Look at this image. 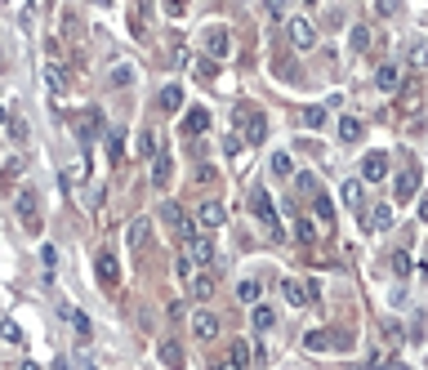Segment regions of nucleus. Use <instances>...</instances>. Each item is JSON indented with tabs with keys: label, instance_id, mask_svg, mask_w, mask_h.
Listing matches in <instances>:
<instances>
[{
	"label": "nucleus",
	"instance_id": "nucleus-50",
	"mask_svg": "<svg viewBox=\"0 0 428 370\" xmlns=\"http://www.w3.org/2000/svg\"><path fill=\"white\" fill-rule=\"evenodd\" d=\"M165 14H170V18H183V14H188V5H179V0H170V5H165Z\"/></svg>",
	"mask_w": 428,
	"mask_h": 370
},
{
	"label": "nucleus",
	"instance_id": "nucleus-23",
	"mask_svg": "<svg viewBox=\"0 0 428 370\" xmlns=\"http://www.w3.org/2000/svg\"><path fill=\"white\" fill-rule=\"evenodd\" d=\"M170 179H174V161H170V152H161L152 161V188H170Z\"/></svg>",
	"mask_w": 428,
	"mask_h": 370
},
{
	"label": "nucleus",
	"instance_id": "nucleus-41",
	"mask_svg": "<svg viewBox=\"0 0 428 370\" xmlns=\"http://www.w3.org/2000/svg\"><path fill=\"white\" fill-rule=\"evenodd\" d=\"M388 263H393V273H397V277H406V273H410V254H406V250H393V254H388Z\"/></svg>",
	"mask_w": 428,
	"mask_h": 370
},
{
	"label": "nucleus",
	"instance_id": "nucleus-52",
	"mask_svg": "<svg viewBox=\"0 0 428 370\" xmlns=\"http://www.w3.org/2000/svg\"><path fill=\"white\" fill-rule=\"evenodd\" d=\"M214 370H241V366L232 362V357H219V362H214Z\"/></svg>",
	"mask_w": 428,
	"mask_h": 370
},
{
	"label": "nucleus",
	"instance_id": "nucleus-21",
	"mask_svg": "<svg viewBox=\"0 0 428 370\" xmlns=\"http://www.w3.org/2000/svg\"><path fill=\"white\" fill-rule=\"evenodd\" d=\"M250 326H254V335H268V330L277 326V308L254 303V308H250Z\"/></svg>",
	"mask_w": 428,
	"mask_h": 370
},
{
	"label": "nucleus",
	"instance_id": "nucleus-33",
	"mask_svg": "<svg viewBox=\"0 0 428 370\" xmlns=\"http://www.w3.org/2000/svg\"><path fill=\"white\" fill-rule=\"evenodd\" d=\"M299 125H303V130H322V125H326V107H317V103L303 107V112H299Z\"/></svg>",
	"mask_w": 428,
	"mask_h": 370
},
{
	"label": "nucleus",
	"instance_id": "nucleus-17",
	"mask_svg": "<svg viewBox=\"0 0 428 370\" xmlns=\"http://www.w3.org/2000/svg\"><path fill=\"white\" fill-rule=\"evenodd\" d=\"M281 299H286L290 308H303V303H312V299H308V281H295V277H286V281H281Z\"/></svg>",
	"mask_w": 428,
	"mask_h": 370
},
{
	"label": "nucleus",
	"instance_id": "nucleus-44",
	"mask_svg": "<svg viewBox=\"0 0 428 370\" xmlns=\"http://www.w3.org/2000/svg\"><path fill=\"white\" fill-rule=\"evenodd\" d=\"M384 339H388V343H397V348H401V339H406V335H401V322H384Z\"/></svg>",
	"mask_w": 428,
	"mask_h": 370
},
{
	"label": "nucleus",
	"instance_id": "nucleus-1",
	"mask_svg": "<svg viewBox=\"0 0 428 370\" xmlns=\"http://www.w3.org/2000/svg\"><path fill=\"white\" fill-rule=\"evenodd\" d=\"M232 121H237V130H241V143H250V147H259L268 139V116L259 112V107H250V103H241L237 112H232Z\"/></svg>",
	"mask_w": 428,
	"mask_h": 370
},
{
	"label": "nucleus",
	"instance_id": "nucleus-20",
	"mask_svg": "<svg viewBox=\"0 0 428 370\" xmlns=\"http://www.w3.org/2000/svg\"><path fill=\"white\" fill-rule=\"evenodd\" d=\"M156 357H161V366H165V370H183V362H188V357H183V343H179V339H161Z\"/></svg>",
	"mask_w": 428,
	"mask_h": 370
},
{
	"label": "nucleus",
	"instance_id": "nucleus-47",
	"mask_svg": "<svg viewBox=\"0 0 428 370\" xmlns=\"http://www.w3.org/2000/svg\"><path fill=\"white\" fill-rule=\"evenodd\" d=\"M0 335H5L9 343H22V330H18L14 322H0Z\"/></svg>",
	"mask_w": 428,
	"mask_h": 370
},
{
	"label": "nucleus",
	"instance_id": "nucleus-12",
	"mask_svg": "<svg viewBox=\"0 0 428 370\" xmlns=\"http://www.w3.org/2000/svg\"><path fill=\"white\" fill-rule=\"evenodd\" d=\"M388 179V156L384 152H366L361 156V183H384Z\"/></svg>",
	"mask_w": 428,
	"mask_h": 370
},
{
	"label": "nucleus",
	"instance_id": "nucleus-11",
	"mask_svg": "<svg viewBox=\"0 0 428 370\" xmlns=\"http://www.w3.org/2000/svg\"><path fill=\"white\" fill-rule=\"evenodd\" d=\"M94 273H99V286L112 290L116 281H120V263H116V254H112V250H99V259H94Z\"/></svg>",
	"mask_w": 428,
	"mask_h": 370
},
{
	"label": "nucleus",
	"instance_id": "nucleus-53",
	"mask_svg": "<svg viewBox=\"0 0 428 370\" xmlns=\"http://www.w3.org/2000/svg\"><path fill=\"white\" fill-rule=\"evenodd\" d=\"M54 370H71V362H67V357H58V362H54Z\"/></svg>",
	"mask_w": 428,
	"mask_h": 370
},
{
	"label": "nucleus",
	"instance_id": "nucleus-13",
	"mask_svg": "<svg viewBox=\"0 0 428 370\" xmlns=\"http://www.w3.org/2000/svg\"><path fill=\"white\" fill-rule=\"evenodd\" d=\"M223 219H228L223 201H205V205L197 210V228H201V232H219V228H223Z\"/></svg>",
	"mask_w": 428,
	"mask_h": 370
},
{
	"label": "nucleus",
	"instance_id": "nucleus-39",
	"mask_svg": "<svg viewBox=\"0 0 428 370\" xmlns=\"http://www.w3.org/2000/svg\"><path fill=\"white\" fill-rule=\"evenodd\" d=\"M406 58H410V71H415V76H420V71H424V41H410Z\"/></svg>",
	"mask_w": 428,
	"mask_h": 370
},
{
	"label": "nucleus",
	"instance_id": "nucleus-31",
	"mask_svg": "<svg viewBox=\"0 0 428 370\" xmlns=\"http://www.w3.org/2000/svg\"><path fill=\"white\" fill-rule=\"evenodd\" d=\"M277 179H295V161H290V152H272V161H268Z\"/></svg>",
	"mask_w": 428,
	"mask_h": 370
},
{
	"label": "nucleus",
	"instance_id": "nucleus-48",
	"mask_svg": "<svg viewBox=\"0 0 428 370\" xmlns=\"http://www.w3.org/2000/svg\"><path fill=\"white\" fill-rule=\"evenodd\" d=\"M41 259H45V268L54 273V263H58V250H54V245H41Z\"/></svg>",
	"mask_w": 428,
	"mask_h": 370
},
{
	"label": "nucleus",
	"instance_id": "nucleus-25",
	"mask_svg": "<svg viewBox=\"0 0 428 370\" xmlns=\"http://www.w3.org/2000/svg\"><path fill=\"white\" fill-rule=\"evenodd\" d=\"M366 228H371V232H388V228H393V205L366 210Z\"/></svg>",
	"mask_w": 428,
	"mask_h": 370
},
{
	"label": "nucleus",
	"instance_id": "nucleus-2",
	"mask_svg": "<svg viewBox=\"0 0 428 370\" xmlns=\"http://www.w3.org/2000/svg\"><path fill=\"white\" fill-rule=\"evenodd\" d=\"M250 214H254V224H259V228L268 232V237H281L277 205H272V196H268V188H259V183L250 188Z\"/></svg>",
	"mask_w": 428,
	"mask_h": 370
},
{
	"label": "nucleus",
	"instance_id": "nucleus-35",
	"mask_svg": "<svg viewBox=\"0 0 428 370\" xmlns=\"http://www.w3.org/2000/svg\"><path fill=\"white\" fill-rule=\"evenodd\" d=\"M188 290H192V299H210V294H214V277L210 273H197Z\"/></svg>",
	"mask_w": 428,
	"mask_h": 370
},
{
	"label": "nucleus",
	"instance_id": "nucleus-6",
	"mask_svg": "<svg viewBox=\"0 0 428 370\" xmlns=\"http://www.w3.org/2000/svg\"><path fill=\"white\" fill-rule=\"evenodd\" d=\"M161 219H165V224H170V228H174V232H179V237H183V241H197V237H201V228H197V224H192V219H188V214H183V210H179L174 201H165V205H161Z\"/></svg>",
	"mask_w": 428,
	"mask_h": 370
},
{
	"label": "nucleus",
	"instance_id": "nucleus-38",
	"mask_svg": "<svg viewBox=\"0 0 428 370\" xmlns=\"http://www.w3.org/2000/svg\"><path fill=\"white\" fill-rule=\"evenodd\" d=\"M174 273H179V281H183V286H192V277H197V263H192V259H188V250H183V254H179V263H174Z\"/></svg>",
	"mask_w": 428,
	"mask_h": 370
},
{
	"label": "nucleus",
	"instance_id": "nucleus-34",
	"mask_svg": "<svg viewBox=\"0 0 428 370\" xmlns=\"http://www.w3.org/2000/svg\"><path fill=\"white\" fill-rule=\"evenodd\" d=\"M295 241H299V245H312V241H317V224H312V219L295 214Z\"/></svg>",
	"mask_w": 428,
	"mask_h": 370
},
{
	"label": "nucleus",
	"instance_id": "nucleus-19",
	"mask_svg": "<svg viewBox=\"0 0 428 370\" xmlns=\"http://www.w3.org/2000/svg\"><path fill=\"white\" fill-rule=\"evenodd\" d=\"M205 49H210V58H228V54H232L228 27H210V32H205Z\"/></svg>",
	"mask_w": 428,
	"mask_h": 370
},
{
	"label": "nucleus",
	"instance_id": "nucleus-37",
	"mask_svg": "<svg viewBox=\"0 0 428 370\" xmlns=\"http://www.w3.org/2000/svg\"><path fill=\"white\" fill-rule=\"evenodd\" d=\"M139 152H143V156H152V161L161 156V143H156V130H143V134H139Z\"/></svg>",
	"mask_w": 428,
	"mask_h": 370
},
{
	"label": "nucleus",
	"instance_id": "nucleus-8",
	"mask_svg": "<svg viewBox=\"0 0 428 370\" xmlns=\"http://www.w3.org/2000/svg\"><path fill=\"white\" fill-rule=\"evenodd\" d=\"M375 85H379L384 94H401V90H406V67H401V63H379Z\"/></svg>",
	"mask_w": 428,
	"mask_h": 370
},
{
	"label": "nucleus",
	"instance_id": "nucleus-4",
	"mask_svg": "<svg viewBox=\"0 0 428 370\" xmlns=\"http://www.w3.org/2000/svg\"><path fill=\"white\" fill-rule=\"evenodd\" d=\"M415 192H420V165L406 161V165L397 170V179H393V201H397V205H406Z\"/></svg>",
	"mask_w": 428,
	"mask_h": 370
},
{
	"label": "nucleus",
	"instance_id": "nucleus-36",
	"mask_svg": "<svg viewBox=\"0 0 428 370\" xmlns=\"http://www.w3.org/2000/svg\"><path fill=\"white\" fill-rule=\"evenodd\" d=\"M228 357H232V362H237L241 370H246V366L254 362V352H250V343H246V339H232V348H228Z\"/></svg>",
	"mask_w": 428,
	"mask_h": 370
},
{
	"label": "nucleus",
	"instance_id": "nucleus-9",
	"mask_svg": "<svg viewBox=\"0 0 428 370\" xmlns=\"http://www.w3.org/2000/svg\"><path fill=\"white\" fill-rule=\"evenodd\" d=\"M99 134H103V112H99V107H85V112L76 116V139L81 143H94Z\"/></svg>",
	"mask_w": 428,
	"mask_h": 370
},
{
	"label": "nucleus",
	"instance_id": "nucleus-10",
	"mask_svg": "<svg viewBox=\"0 0 428 370\" xmlns=\"http://www.w3.org/2000/svg\"><path fill=\"white\" fill-rule=\"evenodd\" d=\"M192 335H197L201 343H210L219 335V313H210V308H197L192 313Z\"/></svg>",
	"mask_w": 428,
	"mask_h": 370
},
{
	"label": "nucleus",
	"instance_id": "nucleus-32",
	"mask_svg": "<svg viewBox=\"0 0 428 370\" xmlns=\"http://www.w3.org/2000/svg\"><path fill=\"white\" fill-rule=\"evenodd\" d=\"M148 232H152L148 214H143V219H134V224H130V250H143V241H148Z\"/></svg>",
	"mask_w": 428,
	"mask_h": 370
},
{
	"label": "nucleus",
	"instance_id": "nucleus-7",
	"mask_svg": "<svg viewBox=\"0 0 428 370\" xmlns=\"http://www.w3.org/2000/svg\"><path fill=\"white\" fill-rule=\"evenodd\" d=\"M286 36H290V45H295V49H303V54H308V49L317 45V27H312V22L303 18V14H295V18L286 22Z\"/></svg>",
	"mask_w": 428,
	"mask_h": 370
},
{
	"label": "nucleus",
	"instance_id": "nucleus-42",
	"mask_svg": "<svg viewBox=\"0 0 428 370\" xmlns=\"http://www.w3.org/2000/svg\"><path fill=\"white\" fill-rule=\"evenodd\" d=\"M295 192L299 196H317V174H295Z\"/></svg>",
	"mask_w": 428,
	"mask_h": 370
},
{
	"label": "nucleus",
	"instance_id": "nucleus-54",
	"mask_svg": "<svg viewBox=\"0 0 428 370\" xmlns=\"http://www.w3.org/2000/svg\"><path fill=\"white\" fill-rule=\"evenodd\" d=\"M0 58H5V49H0Z\"/></svg>",
	"mask_w": 428,
	"mask_h": 370
},
{
	"label": "nucleus",
	"instance_id": "nucleus-16",
	"mask_svg": "<svg viewBox=\"0 0 428 370\" xmlns=\"http://www.w3.org/2000/svg\"><path fill=\"white\" fill-rule=\"evenodd\" d=\"M348 49H352V54H371V49H375V27H366V22L348 27Z\"/></svg>",
	"mask_w": 428,
	"mask_h": 370
},
{
	"label": "nucleus",
	"instance_id": "nucleus-18",
	"mask_svg": "<svg viewBox=\"0 0 428 370\" xmlns=\"http://www.w3.org/2000/svg\"><path fill=\"white\" fill-rule=\"evenodd\" d=\"M205 130H210V112H205V107H188V112H183V134L197 139V134H205Z\"/></svg>",
	"mask_w": 428,
	"mask_h": 370
},
{
	"label": "nucleus",
	"instance_id": "nucleus-15",
	"mask_svg": "<svg viewBox=\"0 0 428 370\" xmlns=\"http://www.w3.org/2000/svg\"><path fill=\"white\" fill-rule=\"evenodd\" d=\"M312 224H317V228H326V232L335 228V201H330L326 192H317V196H312Z\"/></svg>",
	"mask_w": 428,
	"mask_h": 370
},
{
	"label": "nucleus",
	"instance_id": "nucleus-27",
	"mask_svg": "<svg viewBox=\"0 0 428 370\" xmlns=\"http://www.w3.org/2000/svg\"><path fill=\"white\" fill-rule=\"evenodd\" d=\"M63 317L71 322V330H76V339H81V343H85V339L94 335V322H90V317L81 313V308H63Z\"/></svg>",
	"mask_w": 428,
	"mask_h": 370
},
{
	"label": "nucleus",
	"instance_id": "nucleus-30",
	"mask_svg": "<svg viewBox=\"0 0 428 370\" xmlns=\"http://www.w3.org/2000/svg\"><path fill=\"white\" fill-rule=\"evenodd\" d=\"M45 85H50L54 94H63L67 90V67L63 63H45Z\"/></svg>",
	"mask_w": 428,
	"mask_h": 370
},
{
	"label": "nucleus",
	"instance_id": "nucleus-28",
	"mask_svg": "<svg viewBox=\"0 0 428 370\" xmlns=\"http://www.w3.org/2000/svg\"><path fill=\"white\" fill-rule=\"evenodd\" d=\"M103 147H107V161H120V156H125V130H107L103 134Z\"/></svg>",
	"mask_w": 428,
	"mask_h": 370
},
{
	"label": "nucleus",
	"instance_id": "nucleus-46",
	"mask_svg": "<svg viewBox=\"0 0 428 370\" xmlns=\"http://www.w3.org/2000/svg\"><path fill=\"white\" fill-rule=\"evenodd\" d=\"M9 134H14V143H27V125L18 116H9Z\"/></svg>",
	"mask_w": 428,
	"mask_h": 370
},
{
	"label": "nucleus",
	"instance_id": "nucleus-26",
	"mask_svg": "<svg viewBox=\"0 0 428 370\" xmlns=\"http://www.w3.org/2000/svg\"><path fill=\"white\" fill-rule=\"evenodd\" d=\"M156 107H161V112H183V85H165V90L156 94Z\"/></svg>",
	"mask_w": 428,
	"mask_h": 370
},
{
	"label": "nucleus",
	"instance_id": "nucleus-43",
	"mask_svg": "<svg viewBox=\"0 0 428 370\" xmlns=\"http://www.w3.org/2000/svg\"><path fill=\"white\" fill-rule=\"evenodd\" d=\"M81 179H85V170H81V165H67V170H63V188H67V192H76V183H81Z\"/></svg>",
	"mask_w": 428,
	"mask_h": 370
},
{
	"label": "nucleus",
	"instance_id": "nucleus-14",
	"mask_svg": "<svg viewBox=\"0 0 428 370\" xmlns=\"http://www.w3.org/2000/svg\"><path fill=\"white\" fill-rule=\"evenodd\" d=\"M344 205L366 224V183H361V179H348V183H344Z\"/></svg>",
	"mask_w": 428,
	"mask_h": 370
},
{
	"label": "nucleus",
	"instance_id": "nucleus-51",
	"mask_svg": "<svg viewBox=\"0 0 428 370\" xmlns=\"http://www.w3.org/2000/svg\"><path fill=\"white\" fill-rule=\"evenodd\" d=\"M197 183H214V165H201L197 170Z\"/></svg>",
	"mask_w": 428,
	"mask_h": 370
},
{
	"label": "nucleus",
	"instance_id": "nucleus-3",
	"mask_svg": "<svg viewBox=\"0 0 428 370\" xmlns=\"http://www.w3.org/2000/svg\"><path fill=\"white\" fill-rule=\"evenodd\" d=\"M14 210H18V219H22V228L27 232H36L41 228V196H36V188H18V196H14Z\"/></svg>",
	"mask_w": 428,
	"mask_h": 370
},
{
	"label": "nucleus",
	"instance_id": "nucleus-29",
	"mask_svg": "<svg viewBox=\"0 0 428 370\" xmlns=\"http://www.w3.org/2000/svg\"><path fill=\"white\" fill-rule=\"evenodd\" d=\"M361 134H366L361 116H339V139H344V143H357Z\"/></svg>",
	"mask_w": 428,
	"mask_h": 370
},
{
	"label": "nucleus",
	"instance_id": "nucleus-45",
	"mask_svg": "<svg viewBox=\"0 0 428 370\" xmlns=\"http://www.w3.org/2000/svg\"><path fill=\"white\" fill-rule=\"evenodd\" d=\"M214 71H219L214 58H201V63H197V76H201V81H214Z\"/></svg>",
	"mask_w": 428,
	"mask_h": 370
},
{
	"label": "nucleus",
	"instance_id": "nucleus-22",
	"mask_svg": "<svg viewBox=\"0 0 428 370\" xmlns=\"http://www.w3.org/2000/svg\"><path fill=\"white\" fill-rule=\"evenodd\" d=\"M188 259H192V263H201V268H210V263H214V241H210V237L188 241Z\"/></svg>",
	"mask_w": 428,
	"mask_h": 370
},
{
	"label": "nucleus",
	"instance_id": "nucleus-24",
	"mask_svg": "<svg viewBox=\"0 0 428 370\" xmlns=\"http://www.w3.org/2000/svg\"><path fill=\"white\" fill-rule=\"evenodd\" d=\"M237 299L254 308V303H263V286H259V277H246V281H237Z\"/></svg>",
	"mask_w": 428,
	"mask_h": 370
},
{
	"label": "nucleus",
	"instance_id": "nucleus-5",
	"mask_svg": "<svg viewBox=\"0 0 428 370\" xmlns=\"http://www.w3.org/2000/svg\"><path fill=\"white\" fill-rule=\"evenodd\" d=\"M303 348H308V352H326V348H352V335H344V330H339V335H330V330H308V335H303Z\"/></svg>",
	"mask_w": 428,
	"mask_h": 370
},
{
	"label": "nucleus",
	"instance_id": "nucleus-49",
	"mask_svg": "<svg viewBox=\"0 0 428 370\" xmlns=\"http://www.w3.org/2000/svg\"><path fill=\"white\" fill-rule=\"evenodd\" d=\"M397 9H401V5H393V0H379V9H375V14H379V18H393Z\"/></svg>",
	"mask_w": 428,
	"mask_h": 370
},
{
	"label": "nucleus",
	"instance_id": "nucleus-40",
	"mask_svg": "<svg viewBox=\"0 0 428 370\" xmlns=\"http://www.w3.org/2000/svg\"><path fill=\"white\" fill-rule=\"evenodd\" d=\"M130 81H134V67H130V63H116V67H112V85H116V90H125Z\"/></svg>",
	"mask_w": 428,
	"mask_h": 370
}]
</instances>
